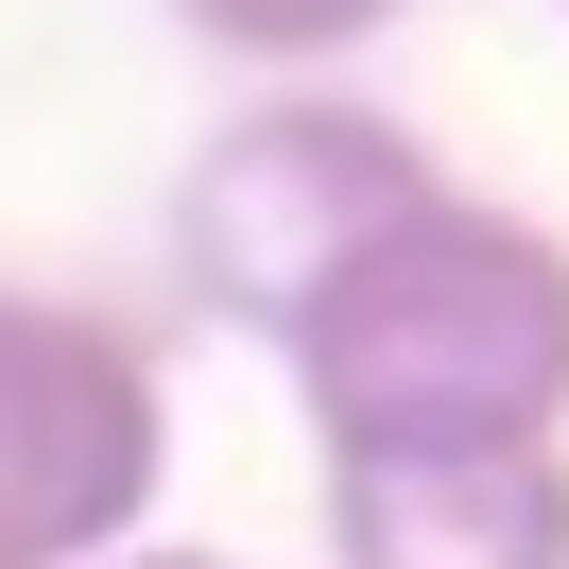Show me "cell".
<instances>
[{"instance_id": "obj_4", "label": "cell", "mask_w": 569, "mask_h": 569, "mask_svg": "<svg viewBox=\"0 0 569 569\" xmlns=\"http://www.w3.org/2000/svg\"><path fill=\"white\" fill-rule=\"evenodd\" d=\"M328 569H569V449L328 466Z\"/></svg>"}, {"instance_id": "obj_3", "label": "cell", "mask_w": 569, "mask_h": 569, "mask_svg": "<svg viewBox=\"0 0 569 569\" xmlns=\"http://www.w3.org/2000/svg\"><path fill=\"white\" fill-rule=\"evenodd\" d=\"M415 190H431V139H415L397 104L277 87V104H242L208 156H190V190H173V259H190V293H208L224 328H259V346H277L293 293H311L380 208H415Z\"/></svg>"}, {"instance_id": "obj_1", "label": "cell", "mask_w": 569, "mask_h": 569, "mask_svg": "<svg viewBox=\"0 0 569 569\" xmlns=\"http://www.w3.org/2000/svg\"><path fill=\"white\" fill-rule=\"evenodd\" d=\"M328 466L380 449H569V242L431 173L277 328Z\"/></svg>"}, {"instance_id": "obj_5", "label": "cell", "mask_w": 569, "mask_h": 569, "mask_svg": "<svg viewBox=\"0 0 569 569\" xmlns=\"http://www.w3.org/2000/svg\"><path fill=\"white\" fill-rule=\"evenodd\" d=\"M208 52H242V70H328V52H362L397 18V0H173Z\"/></svg>"}, {"instance_id": "obj_6", "label": "cell", "mask_w": 569, "mask_h": 569, "mask_svg": "<svg viewBox=\"0 0 569 569\" xmlns=\"http://www.w3.org/2000/svg\"><path fill=\"white\" fill-rule=\"evenodd\" d=\"M104 569H242V552H173V535H139V552H104Z\"/></svg>"}, {"instance_id": "obj_2", "label": "cell", "mask_w": 569, "mask_h": 569, "mask_svg": "<svg viewBox=\"0 0 569 569\" xmlns=\"http://www.w3.org/2000/svg\"><path fill=\"white\" fill-rule=\"evenodd\" d=\"M173 483V380L121 311L0 293V569H104L139 552Z\"/></svg>"}]
</instances>
